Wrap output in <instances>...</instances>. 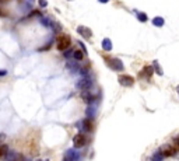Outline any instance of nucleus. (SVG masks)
<instances>
[{
    "label": "nucleus",
    "mask_w": 179,
    "mask_h": 161,
    "mask_svg": "<svg viewBox=\"0 0 179 161\" xmlns=\"http://www.w3.org/2000/svg\"><path fill=\"white\" fill-rule=\"evenodd\" d=\"M151 161H164V155L161 151H155L153 155H151Z\"/></svg>",
    "instance_id": "15"
},
{
    "label": "nucleus",
    "mask_w": 179,
    "mask_h": 161,
    "mask_svg": "<svg viewBox=\"0 0 179 161\" xmlns=\"http://www.w3.org/2000/svg\"><path fill=\"white\" fill-rule=\"evenodd\" d=\"M63 161H80V153L73 148H70L64 153V157H63Z\"/></svg>",
    "instance_id": "6"
},
{
    "label": "nucleus",
    "mask_w": 179,
    "mask_h": 161,
    "mask_svg": "<svg viewBox=\"0 0 179 161\" xmlns=\"http://www.w3.org/2000/svg\"><path fill=\"white\" fill-rule=\"evenodd\" d=\"M176 91H178V94H179V86H178V88H176Z\"/></svg>",
    "instance_id": "30"
},
{
    "label": "nucleus",
    "mask_w": 179,
    "mask_h": 161,
    "mask_svg": "<svg viewBox=\"0 0 179 161\" xmlns=\"http://www.w3.org/2000/svg\"><path fill=\"white\" fill-rule=\"evenodd\" d=\"M73 58L77 60V62H80V60L84 59V53L81 52V51H74V52H73Z\"/></svg>",
    "instance_id": "18"
},
{
    "label": "nucleus",
    "mask_w": 179,
    "mask_h": 161,
    "mask_svg": "<svg viewBox=\"0 0 179 161\" xmlns=\"http://www.w3.org/2000/svg\"><path fill=\"white\" fill-rule=\"evenodd\" d=\"M7 151H9V146L4 144V143H0V158L4 157L7 154Z\"/></svg>",
    "instance_id": "17"
},
{
    "label": "nucleus",
    "mask_w": 179,
    "mask_h": 161,
    "mask_svg": "<svg viewBox=\"0 0 179 161\" xmlns=\"http://www.w3.org/2000/svg\"><path fill=\"white\" fill-rule=\"evenodd\" d=\"M153 73H154V69H153V66H151V65H147V66H144V67H143L141 74H144L146 77H151V76H153Z\"/></svg>",
    "instance_id": "12"
},
{
    "label": "nucleus",
    "mask_w": 179,
    "mask_h": 161,
    "mask_svg": "<svg viewBox=\"0 0 179 161\" xmlns=\"http://www.w3.org/2000/svg\"><path fill=\"white\" fill-rule=\"evenodd\" d=\"M16 161H28V158H27L24 154H21V153H18V154H17V158H16Z\"/></svg>",
    "instance_id": "23"
},
{
    "label": "nucleus",
    "mask_w": 179,
    "mask_h": 161,
    "mask_svg": "<svg viewBox=\"0 0 179 161\" xmlns=\"http://www.w3.org/2000/svg\"><path fill=\"white\" fill-rule=\"evenodd\" d=\"M77 32L83 36L84 39H90V38L93 36V31L90 30L88 27H84V25H80L79 28H77Z\"/></svg>",
    "instance_id": "10"
},
{
    "label": "nucleus",
    "mask_w": 179,
    "mask_h": 161,
    "mask_svg": "<svg viewBox=\"0 0 179 161\" xmlns=\"http://www.w3.org/2000/svg\"><path fill=\"white\" fill-rule=\"evenodd\" d=\"M93 79L91 77H83L81 80L77 81V88H80L81 91H86V90H91L93 87Z\"/></svg>",
    "instance_id": "4"
},
{
    "label": "nucleus",
    "mask_w": 179,
    "mask_h": 161,
    "mask_svg": "<svg viewBox=\"0 0 179 161\" xmlns=\"http://www.w3.org/2000/svg\"><path fill=\"white\" fill-rule=\"evenodd\" d=\"M137 20L141 21V23H146V21L148 20V17H147L146 13H139V11H137Z\"/></svg>",
    "instance_id": "20"
},
{
    "label": "nucleus",
    "mask_w": 179,
    "mask_h": 161,
    "mask_svg": "<svg viewBox=\"0 0 179 161\" xmlns=\"http://www.w3.org/2000/svg\"><path fill=\"white\" fill-rule=\"evenodd\" d=\"M38 3H39L41 7H46L48 6V2H46V0H38Z\"/></svg>",
    "instance_id": "26"
},
{
    "label": "nucleus",
    "mask_w": 179,
    "mask_h": 161,
    "mask_svg": "<svg viewBox=\"0 0 179 161\" xmlns=\"http://www.w3.org/2000/svg\"><path fill=\"white\" fill-rule=\"evenodd\" d=\"M159 151L163 153L164 157H174V155H176V154L179 153V148L175 147V146L171 143V144H164V146H161Z\"/></svg>",
    "instance_id": "3"
},
{
    "label": "nucleus",
    "mask_w": 179,
    "mask_h": 161,
    "mask_svg": "<svg viewBox=\"0 0 179 161\" xmlns=\"http://www.w3.org/2000/svg\"><path fill=\"white\" fill-rule=\"evenodd\" d=\"M73 52H74V51H71V49H67L66 52L63 53V55H64V58H70V56L73 58Z\"/></svg>",
    "instance_id": "25"
},
{
    "label": "nucleus",
    "mask_w": 179,
    "mask_h": 161,
    "mask_svg": "<svg viewBox=\"0 0 179 161\" xmlns=\"http://www.w3.org/2000/svg\"><path fill=\"white\" fill-rule=\"evenodd\" d=\"M70 45H71V38H70L67 34H62V35H59V38H57V49L63 52V51L69 49Z\"/></svg>",
    "instance_id": "2"
},
{
    "label": "nucleus",
    "mask_w": 179,
    "mask_h": 161,
    "mask_svg": "<svg viewBox=\"0 0 179 161\" xmlns=\"http://www.w3.org/2000/svg\"><path fill=\"white\" fill-rule=\"evenodd\" d=\"M105 62L108 65V67L112 69L113 72H123V69H125L123 62L120 59H118V58H106Z\"/></svg>",
    "instance_id": "1"
},
{
    "label": "nucleus",
    "mask_w": 179,
    "mask_h": 161,
    "mask_svg": "<svg viewBox=\"0 0 179 161\" xmlns=\"http://www.w3.org/2000/svg\"><path fill=\"white\" fill-rule=\"evenodd\" d=\"M151 66H153V69L157 72V74H159V76H163V74H164V72L161 70V67H159V65H158V62H157V60H154Z\"/></svg>",
    "instance_id": "19"
},
{
    "label": "nucleus",
    "mask_w": 179,
    "mask_h": 161,
    "mask_svg": "<svg viewBox=\"0 0 179 161\" xmlns=\"http://www.w3.org/2000/svg\"><path fill=\"white\" fill-rule=\"evenodd\" d=\"M153 24L155 27H163L165 24V20H164L163 17H154L153 18Z\"/></svg>",
    "instance_id": "16"
},
{
    "label": "nucleus",
    "mask_w": 179,
    "mask_h": 161,
    "mask_svg": "<svg viewBox=\"0 0 179 161\" xmlns=\"http://www.w3.org/2000/svg\"><path fill=\"white\" fill-rule=\"evenodd\" d=\"M41 21H42L43 25H46V27H52L53 25V21L49 20V18H45V17H42V18H41Z\"/></svg>",
    "instance_id": "22"
},
{
    "label": "nucleus",
    "mask_w": 179,
    "mask_h": 161,
    "mask_svg": "<svg viewBox=\"0 0 179 161\" xmlns=\"http://www.w3.org/2000/svg\"><path fill=\"white\" fill-rule=\"evenodd\" d=\"M98 2H100V3H108L109 0H98Z\"/></svg>",
    "instance_id": "29"
},
{
    "label": "nucleus",
    "mask_w": 179,
    "mask_h": 161,
    "mask_svg": "<svg viewBox=\"0 0 179 161\" xmlns=\"http://www.w3.org/2000/svg\"><path fill=\"white\" fill-rule=\"evenodd\" d=\"M119 84L123 87H132L134 86V79L129 74H122L119 76Z\"/></svg>",
    "instance_id": "7"
},
{
    "label": "nucleus",
    "mask_w": 179,
    "mask_h": 161,
    "mask_svg": "<svg viewBox=\"0 0 179 161\" xmlns=\"http://www.w3.org/2000/svg\"><path fill=\"white\" fill-rule=\"evenodd\" d=\"M81 130L87 132V133H91V132L94 130V123H93V119H83L81 121Z\"/></svg>",
    "instance_id": "9"
},
{
    "label": "nucleus",
    "mask_w": 179,
    "mask_h": 161,
    "mask_svg": "<svg viewBox=\"0 0 179 161\" xmlns=\"http://www.w3.org/2000/svg\"><path fill=\"white\" fill-rule=\"evenodd\" d=\"M81 99L86 101L88 105H93L94 101H95V95L90 90H86V91H81Z\"/></svg>",
    "instance_id": "8"
},
{
    "label": "nucleus",
    "mask_w": 179,
    "mask_h": 161,
    "mask_svg": "<svg viewBox=\"0 0 179 161\" xmlns=\"http://www.w3.org/2000/svg\"><path fill=\"white\" fill-rule=\"evenodd\" d=\"M67 69H69L70 73L76 74V73L80 70V66H79V63H77V62H69V63H67Z\"/></svg>",
    "instance_id": "11"
},
{
    "label": "nucleus",
    "mask_w": 179,
    "mask_h": 161,
    "mask_svg": "<svg viewBox=\"0 0 179 161\" xmlns=\"http://www.w3.org/2000/svg\"><path fill=\"white\" fill-rule=\"evenodd\" d=\"M172 144L175 146V147H178V148H179V135L174 137V140H172Z\"/></svg>",
    "instance_id": "24"
},
{
    "label": "nucleus",
    "mask_w": 179,
    "mask_h": 161,
    "mask_svg": "<svg viewBox=\"0 0 179 161\" xmlns=\"http://www.w3.org/2000/svg\"><path fill=\"white\" fill-rule=\"evenodd\" d=\"M79 43H80V46H81V48H83V49H84V53H86V51H87L86 45H84V43H83V42H79Z\"/></svg>",
    "instance_id": "28"
},
{
    "label": "nucleus",
    "mask_w": 179,
    "mask_h": 161,
    "mask_svg": "<svg viewBox=\"0 0 179 161\" xmlns=\"http://www.w3.org/2000/svg\"><path fill=\"white\" fill-rule=\"evenodd\" d=\"M3 76H7V70H0V77H3Z\"/></svg>",
    "instance_id": "27"
},
{
    "label": "nucleus",
    "mask_w": 179,
    "mask_h": 161,
    "mask_svg": "<svg viewBox=\"0 0 179 161\" xmlns=\"http://www.w3.org/2000/svg\"><path fill=\"white\" fill-rule=\"evenodd\" d=\"M102 49L105 51V52L112 51V41H111L109 38H105V39L102 41Z\"/></svg>",
    "instance_id": "13"
},
{
    "label": "nucleus",
    "mask_w": 179,
    "mask_h": 161,
    "mask_svg": "<svg viewBox=\"0 0 179 161\" xmlns=\"http://www.w3.org/2000/svg\"><path fill=\"white\" fill-rule=\"evenodd\" d=\"M17 153L16 151H7V154L4 155V161H16Z\"/></svg>",
    "instance_id": "14"
},
{
    "label": "nucleus",
    "mask_w": 179,
    "mask_h": 161,
    "mask_svg": "<svg viewBox=\"0 0 179 161\" xmlns=\"http://www.w3.org/2000/svg\"><path fill=\"white\" fill-rule=\"evenodd\" d=\"M73 144L76 148H81L87 144V137L84 133H77L76 136L73 137Z\"/></svg>",
    "instance_id": "5"
},
{
    "label": "nucleus",
    "mask_w": 179,
    "mask_h": 161,
    "mask_svg": "<svg viewBox=\"0 0 179 161\" xmlns=\"http://www.w3.org/2000/svg\"><path fill=\"white\" fill-rule=\"evenodd\" d=\"M94 114H95V108H94L93 105H90V107H88V109H87V115H88V119L93 118Z\"/></svg>",
    "instance_id": "21"
},
{
    "label": "nucleus",
    "mask_w": 179,
    "mask_h": 161,
    "mask_svg": "<svg viewBox=\"0 0 179 161\" xmlns=\"http://www.w3.org/2000/svg\"><path fill=\"white\" fill-rule=\"evenodd\" d=\"M30 2H34V0H30Z\"/></svg>",
    "instance_id": "31"
}]
</instances>
